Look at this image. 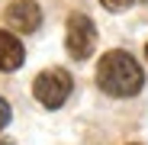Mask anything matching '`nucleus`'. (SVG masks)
<instances>
[{
  "instance_id": "f257e3e1",
  "label": "nucleus",
  "mask_w": 148,
  "mask_h": 145,
  "mask_svg": "<svg viewBox=\"0 0 148 145\" xmlns=\"http://www.w3.org/2000/svg\"><path fill=\"white\" fill-rule=\"evenodd\" d=\"M97 84L110 97H135L145 84V74L129 52H106L97 65Z\"/></svg>"
},
{
  "instance_id": "f03ea898",
  "label": "nucleus",
  "mask_w": 148,
  "mask_h": 145,
  "mask_svg": "<svg viewBox=\"0 0 148 145\" xmlns=\"http://www.w3.org/2000/svg\"><path fill=\"white\" fill-rule=\"evenodd\" d=\"M32 93L45 110H58L71 93V74L61 71V68H48L32 81Z\"/></svg>"
},
{
  "instance_id": "7ed1b4c3",
  "label": "nucleus",
  "mask_w": 148,
  "mask_h": 145,
  "mask_svg": "<svg viewBox=\"0 0 148 145\" xmlns=\"http://www.w3.org/2000/svg\"><path fill=\"white\" fill-rule=\"evenodd\" d=\"M64 45H68V55H71V58L84 61V58L93 52V45H97V26H93V19L84 16V13H71V16H68Z\"/></svg>"
},
{
  "instance_id": "20e7f679",
  "label": "nucleus",
  "mask_w": 148,
  "mask_h": 145,
  "mask_svg": "<svg viewBox=\"0 0 148 145\" xmlns=\"http://www.w3.org/2000/svg\"><path fill=\"white\" fill-rule=\"evenodd\" d=\"M7 26L16 32H36L42 26V10L36 0H13L7 7Z\"/></svg>"
},
{
  "instance_id": "39448f33",
  "label": "nucleus",
  "mask_w": 148,
  "mask_h": 145,
  "mask_svg": "<svg viewBox=\"0 0 148 145\" xmlns=\"http://www.w3.org/2000/svg\"><path fill=\"white\" fill-rule=\"evenodd\" d=\"M26 58V48L23 42L13 36V32H3L0 29V71H16Z\"/></svg>"
},
{
  "instance_id": "423d86ee",
  "label": "nucleus",
  "mask_w": 148,
  "mask_h": 145,
  "mask_svg": "<svg viewBox=\"0 0 148 145\" xmlns=\"http://www.w3.org/2000/svg\"><path fill=\"white\" fill-rule=\"evenodd\" d=\"M100 3H103L106 10H113V13H122V10L132 3V0H100Z\"/></svg>"
},
{
  "instance_id": "0eeeda50",
  "label": "nucleus",
  "mask_w": 148,
  "mask_h": 145,
  "mask_svg": "<svg viewBox=\"0 0 148 145\" xmlns=\"http://www.w3.org/2000/svg\"><path fill=\"white\" fill-rule=\"evenodd\" d=\"M7 123H10V103L3 100V97H0V129H3Z\"/></svg>"
},
{
  "instance_id": "6e6552de",
  "label": "nucleus",
  "mask_w": 148,
  "mask_h": 145,
  "mask_svg": "<svg viewBox=\"0 0 148 145\" xmlns=\"http://www.w3.org/2000/svg\"><path fill=\"white\" fill-rule=\"evenodd\" d=\"M145 58H148V45H145Z\"/></svg>"
}]
</instances>
